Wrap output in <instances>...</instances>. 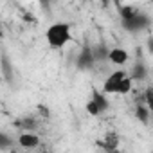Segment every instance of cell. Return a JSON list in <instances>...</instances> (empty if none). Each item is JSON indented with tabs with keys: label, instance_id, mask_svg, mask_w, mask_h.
Instances as JSON below:
<instances>
[{
	"label": "cell",
	"instance_id": "obj_18",
	"mask_svg": "<svg viewBox=\"0 0 153 153\" xmlns=\"http://www.w3.org/2000/svg\"><path fill=\"white\" fill-rule=\"evenodd\" d=\"M0 31H2V24H0Z\"/></svg>",
	"mask_w": 153,
	"mask_h": 153
},
{
	"label": "cell",
	"instance_id": "obj_7",
	"mask_svg": "<svg viewBox=\"0 0 153 153\" xmlns=\"http://www.w3.org/2000/svg\"><path fill=\"white\" fill-rule=\"evenodd\" d=\"M97 108H99V112H105V110H108V101H106V96L103 94V92H97V90H94L92 92V99H90Z\"/></svg>",
	"mask_w": 153,
	"mask_h": 153
},
{
	"label": "cell",
	"instance_id": "obj_10",
	"mask_svg": "<svg viewBox=\"0 0 153 153\" xmlns=\"http://www.w3.org/2000/svg\"><path fill=\"white\" fill-rule=\"evenodd\" d=\"M131 78H133V79H144V78H146V67H144V63H142V61H139V63L135 65ZM131 78H130V79H131Z\"/></svg>",
	"mask_w": 153,
	"mask_h": 153
},
{
	"label": "cell",
	"instance_id": "obj_12",
	"mask_svg": "<svg viewBox=\"0 0 153 153\" xmlns=\"http://www.w3.org/2000/svg\"><path fill=\"white\" fill-rule=\"evenodd\" d=\"M16 126H20V128H24V130H34L36 128V121L34 119H20V121H16Z\"/></svg>",
	"mask_w": 153,
	"mask_h": 153
},
{
	"label": "cell",
	"instance_id": "obj_17",
	"mask_svg": "<svg viewBox=\"0 0 153 153\" xmlns=\"http://www.w3.org/2000/svg\"><path fill=\"white\" fill-rule=\"evenodd\" d=\"M87 112H88L90 115H99V114H101V112H99V108H97L92 101H88V103H87Z\"/></svg>",
	"mask_w": 153,
	"mask_h": 153
},
{
	"label": "cell",
	"instance_id": "obj_4",
	"mask_svg": "<svg viewBox=\"0 0 153 153\" xmlns=\"http://www.w3.org/2000/svg\"><path fill=\"white\" fill-rule=\"evenodd\" d=\"M94 63H96V59H94V54H92V47H88V45L83 47V51L79 52L78 59H76V65H78V68L87 70V68H92Z\"/></svg>",
	"mask_w": 153,
	"mask_h": 153
},
{
	"label": "cell",
	"instance_id": "obj_19",
	"mask_svg": "<svg viewBox=\"0 0 153 153\" xmlns=\"http://www.w3.org/2000/svg\"><path fill=\"white\" fill-rule=\"evenodd\" d=\"M40 153H45V151H40Z\"/></svg>",
	"mask_w": 153,
	"mask_h": 153
},
{
	"label": "cell",
	"instance_id": "obj_9",
	"mask_svg": "<svg viewBox=\"0 0 153 153\" xmlns=\"http://www.w3.org/2000/svg\"><path fill=\"white\" fill-rule=\"evenodd\" d=\"M119 13H121L123 22H124V20H130V18H133V16L137 15V11H135L131 6H119Z\"/></svg>",
	"mask_w": 153,
	"mask_h": 153
},
{
	"label": "cell",
	"instance_id": "obj_1",
	"mask_svg": "<svg viewBox=\"0 0 153 153\" xmlns=\"http://www.w3.org/2000/svg\"><path fill=\"white\" fill-rule=\"evenodd\" d=\"M45 38H47V42H49L51 47L59 49V47H63L70 40V25L68 24H61V22L59 24H52L47 29Z\"/></svg>",
	"mask_w": 153,
	"mask_h": 153
},
{
	"label": "cell",
	"instance_id": "obj_16",
	"mask_svg": "<svg viewBox=\"0 0 153 153\" xmlns=\"http://www.w3.org/2000/svg\"><path fill=\"white\" fill-rule=\"evenodd\" d=\"M144 101H146V106L151 110V108H153V90H151V88H148V90L144 92Z\"/></svg>",
	"mask_w": 153,
	"mask_h": 153
},
{
	"label": "cell",
	"instance_id": "obj_14",
	"mask_svg": "<svg viewBox=\"0 0 153 153\" xmlns=\"http://www.w3.org/2000/svg\"><path fill=\"white\" fill-rule=\"evenodd\" d=\"M11 144H13L11 137L0 131V149H7V148H11Z\"/></svg>",
	"mask_w": 153,
	"mask_h": 153
},
{
	"label": "cell",
	"instance_id": "obj_6",
	"mask_svg": "<svg viewBox=\"0 0 153 153\" xmlns=\"http://www.w3.org/2000/svg\"><path fill=\"white\" fill-rule=\"evenodd\" d=\"M18 144L22 146V148H34V146H38L40 144V137L38 135H34V133H22L20 137H18Z\"/></svg>",
	"mask_w": 153,
	"mask_h": 153
},
{
	"label": "cell",
	"instance_id": "obj_11",
	"mask_svg": "<svg viewBox=\"0 0 153 153\" xmlns=\"http://www.w3.org/2000/svg\"><path fill=\"white\" fill-rule=\"evenodd\" d=\"M130 90H131V79L126 76V78L119 83V87H117V94H128Z\"/></svg>",
	"mask_w": 153,
	"mask_h": 153
},
{
	"label": "cell",
	"instance_id": "obj_8",
	"mask_svg": "<svg viewBox=\"0 0 153 153\" xmlns=\"http://www.w3.org/2000/svg\"><path fill=\"white\" fill-rule=\"evenodd\" d=\"M149 112H151V110H149L146 105L139 103V105H137V110H135V115H137V119H139V121H142V123L146 124V123L149 121Z\"/></svg>",
	"mask_w": 153,
	"mask_h": 153
},
{
	"label": "cell",
	"instance_id": "obj_13",
	"mask_svg": "<svg viewBox=\"0 0 153 153\" xmlns=\"http://www.w3.org/2000/svg\"><path fill=\"white\" fill-rule=\"evenodd\" d=\"M92 54H94V59L97 61V59H105V58L108 56V51H106L103 45H99L97 49H92Z\"/></svg>",
	"mask_w": 153,
	"mask_h": 153
},
{
	"label": "cell",
	"instance_id": "obj_2",
	"mask_svg": "<svg viewBox=\"0 0 153 153\" xmlns=\"http://www.w3.org/2000/svg\"><path fill=\"white\" fill-rule=\"evenodd\" d=\"M149 24H151V18H149L148 15H144V13H139V11H137V15H135L133 18H130V20H124V22H123L124 29H128L130 33L148 29V27H149Z\"/></svg>",
	"mask_w": 153,
	"mask_h": 153
},
{
	"label": "cell",
	"instance_id": "obj_15",
	"mask_svg": "<svg viewBox=\"0 0 153 153\" xmlns=\"http://www.w3.org/2000/svg\"><path fill=\"white\" fill-rule=\"evenodd\" d=\"M101 146H103V148H106L108 151H114V149H115V146H117V140H115V137H114V135H112V137L108 135V137H106V140H105V142H101Z\"/></svg>",
	"mask_w": 153,
	"mask_h": 153
},
{
	"label": "cell",
	"instance_id": "obj_5",
	"mask_svg": "<svg viewBox=\"0 0 153 153\" xmlns=\"http://www.w3.org/2000/svg\"><path fill=\"white\" fill-rule=\"evenodd\" d=\"M106 58L112 63H115V65H124L128 61V52L124 49H112V51H108V56Z\"/></svg>",
	"mask_w": 153,
	"mask_h": 153
},
{
	"label": "cell",
	"instance_id": "obj_3",
	"mask_svg": "<svg viewBox=\"0 0 153 153\" xmlns=\"http://www.w3.org/2000/svg\"><path fill=\"white\" fill-rule=\"evenodd\" d=\"M124 78H126V72H124V70H115V72H112L108 78H106L105 85H103V94H117V87H119V83H121Z\"/></svg>",
	"mask_w": 153,
	"mask_h": 153
}]
</instances>
